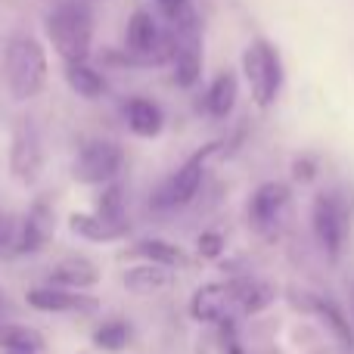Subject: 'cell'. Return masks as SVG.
<instances>
[{
    "mask_svg": "<svg viewBox=\"0 0 354 354\" xmlns=\"http://www.w3.org/2000/svg\"><path fill=\"white\" fill-rule=\"evenodd\" d=\"M3 84L12 100H35L47 84V50L31 35H12L3 50Z\"/></svg>",
    "mask_w": 354,
    "mask_h": 354,
    "instance_id": "6da1fadb",
    "label": "cell"
},
{
    "mask_svg": "<svg viewBox=\"0 0 354 354\" xmlns=\"http://www.w3.org/2000/svg\"><path fill=\"white\" fill-rule=\"evenodd\" d=\"M47 37L62 62H81L91 56L93 12L84 0H59L47 12Z\"/></svg>",
    "mask_w": 354,
    "mask_h": 354,
    "instance_id": "7a4b0ae2",
    "label": "cell"
},
{
    "mask_svg": "<svg viewBox=\"0 0 354 354\" xmlns=\"http://www.w3.org/2000/svg\"><path fill=\"white\" fill-rule=\"evenodd\" d=\"M243 75L249 81L255 106L268 109V106L277 103L280 87H283V62L274 44L264 41V37H255L243 53Z\"/></svg>",
    "mask_w": 354,
    "mask_h": 354,
    "instance_id": "3957f363",
    "label": "cell"
},
{
    "mask_svg": "<svg viewBox=\"0 0 354 354\" xmlns=\"http://www.w3.org/2000/svg\"><path fill=\"white\" fill-rule=\"evenodd\" d=\"M124 47L143 66H159V62L171 59V47L174 37L165 35L159 28V22L153 19V12L137 10L134 16L128 19V31H124Z\"/></svg>",
    "mask_w": 354,
    "mask_h": 354,
    "instance_id": "277c9868",
    "label": "cell"
},
{
    "mask_svg": "<svg viewBox=\"0 0 354 354\" xmlns=\"http://www.w3.org/2000/svg\"><path fill=\"white\" fill-rule=\"evenodd\" d=\"M171 62L177 87H193L202 75V31L196 12H187L177 22H171Z\"/></svg>",
    "mask_w": 354,
    "mask_h": 354,
    "instance_id": "5b68a950",
    "label": "cell"
},
{
    "mask_svg": "<svg viewBox=\"0 0 354 354\" xmlns=\"http://www.w3.org/2000/svg\"><path fill=\"white\" fill-rule=\"evenodd\" d=\"M124 165V149L115 140H91L78 149L72 162V177L81 183H112Z\"/></svg>",
    "mask_w": 354,
    "mask_h": 354,
    "instance_id": "8992f818",
    "label": "cell"
},
{
    "mask_svg": "<svg viewBox=\"0 0 354 354\" xmlns=\"http://www.w3.org/2000/svg\"><path fill=\"white\" fill-rule=\"evenodd\" d=\"M311 224L317 233L324 252L330 255V261H339L345 245V233H348V218H345V208L339 205L336 196L320 193L314 199V212H311Z\"/></svg>",
    "mask_w": 354,
    "mask_h": 354,
    "instance_id": "52a82bcc",
    "label": "cell"
},
{
    "mask_svg": "<svg viewBox=\"0 0 354 354\" xmlns=\"http://www.w3.org/2000/svg\"><path fill=\"white\" fill-rule=\"evenodd\" d=\"M218 149V143H208V147H202V149H196L193 156H189L187 162H183L180 168L171 174V180L162 187V193H159V202L162 205H168V208H177V205H187L189 199H193L196 193H199V187H202V174H205V162H208V156Z\"/></svg>",
    "mask_w": 354,
    "mask_h": 354,
    "instance_id": "ba28073f",
    "label": "cell"
},
{
    "mask_svg": "<svg viewBox=\"0 0 354 354\" xmlns=\"http://www.w3.org/2000/svg\"><path fill=\"white\" fill-rule=\"evenodd\" d=\"M28 305L44 314H93L100 311V299L87 295L81 289H66V286H37L31 289Z\"/></svg>",
    "mask_w": 354,
    "mask_h": 354,
    "instance_id": "9c48e42d",
    "label": "cell"
},
{
    "mask_svg": "<svg viewBox=\"0 0 354 354\" xmlns=\"http://www.w3.org/2000/svg\"><path fill=\"white\" fill-rule=\"evenodd\" d=\"M10 168L22 183H35L44 168V147L37 124L22 122L12 134V149H10Z\"/></svg>",
    "mask_w": 354,
    "mask_h": 354,
    "instance_id": "30bf717a",
    "label": "cell"
},
{
    "mask_svg": "<svg viewBox=\"0 0 354 354\" xmlns=\"http://www.w3.org/2000/svg\"><path fill=\"white\" fill-rule=\"evenodd\" d=\"M289 196L292 193H289L286 183H280V180L261 183V187L255 189V196H252V202H249V218L255 221L258 227H270L283 212H286Z\"/></svg>",
    "mask_w": 354,
    "mask_h": 354,
    "instance_id": "8fae6325",
    "label": "cell"
},
{
    "mask_svg": "<svg viewBox=\"0 0 354 354\" xmlns=\"http://www.w3.org/2000/svg\"><path fill=\"white\" fill-rule=\"evenodd\" d=\"M53 227H56V221H53V212H50V202L47 199L35 202L22 224L16 249L19 252H41L44 245L50 243V236H53Z\"/></svg>",
    "mask_w": 354,
    "mask_h": 354,
    "instance_id": "7c38bea8",
    "label": "cell"
},
{
    "mask_svg": "<svg viewBox=\"0 0 354 354\" xmlns=\"http://www.w3.org/2000/svg\"><path fill=\"white\" fill-rule=\"evenodd\" d=\"M122 283H124V289H128V292L149 295V292H162V289L171 286L174 274H171V268H165V264L147 261V264H137V268L124 270Z\"/></svg>",
    "mask_w": 354,
    "mask_h": 354,
    "instance_id": "4fadbf2b",
    "label": "cell"
},
{
    "mask_svg": "<svg viewBox=\"0 0 354 354\" xmlns=\"http://www.w3.org/2000/svg\"><path fill=\"white\" fill-rule=\"evenodd\" d=\"M68 230L75 236L87 239V243H115L128 233V224H118V221H109L103 214H72L68 218Z\"/></svg>",
    "mask_w": 354,
    "mask_h": 354,
    "instance_id": "5bb4252c",
    "label": "cell"
},
{
    "mask_svg": "<svg viewBox=\"0 0 354 354\" xmlns=\"http://www.w3.org/2000/svg\"><path fill=\"white\" fill-rule=\"evenodd\" d=\"M124 118H128L131 134L143 137V140H149V137H159L162 124H165V115H162V109L153 103V100H147V97L128 100V106H124Z\"/></svg>",
    "mask_w": 354,
    "mask_h": 354,
    "instance_id": "9a60e30c",
    "label": "cell"
},
{
    "mask_svg": "<svg viewBox=\"0 0 354 354\" xmlns=\"http://www.w3.org/2000/svg\"><path fill=\"white\" fill-rule=\"evenodd\" d=\"M100 280V268L87 258H62L53 270H50V283L53 286H66V289H87L97 286Z\"/></svg>",
    "mask_w": 354,
    "mask_h": 354,
    "instance_id": "2e32d148",
    "label": "cell"
},
{
    "mask_svg": "<svg viewBox=\"0 0 354 354\" xmlns=\"http://www.w3.org/2000/svg\"><path fill=\"white\" fill-rule=\"evenodd\" d=\"M236 97H239V81L233 72H221L218 78L212 81L205 93V109L212 118H227L236 106Z\"/></svg>",
    "mask_w": 354,
    "mask_h": 354,
    "instance_id": "e0dca14e",
    "label": "cell"
},
{
    "mask_svg": "<svg viewBox=\"0 0 354 354\" xmlns=\"http://www.w3.org/2000/svg\"><path fill=\"white\" fill-rule=\"evenodd\" d=\"M66 81H68V87L84 100H100L106 93V78L97 72V68L87 66V59L66 62Z\"/></svg>",
    "mask_w": 354,
    "mask_h": 354,
    "instance_id": "ac0fdd59",
    "label": "cell"
},
{
    "mask_svg": "<svg viewBox=\"0 0 354 354\" xmlns=\"http://www.w3.org/2000/svg\"><path fill=\"white\" fill-rule=\"evenodd\" d=\"M131 255L143 258V261L165 264V268H183V264H189L187 252L177 249L171 243H162V239H143V243H137L134 249H131Z\"/></svg>",
    "mask_w": 354,
    "mask_h": 354,
    "instance_id": "d6986e66",
    "label": "cell"
},
{
    "mask_svg": "<svg viewBox=\"0 0 354 354\" xmlns=\"http://www.w3.org/2000/svg\"><path fill=\"white\" fill-rule=\"evenodd\" d=\"M227 311V286H202L193 299V317L196 320H218Z\"/></svg>",
    "mask_w": 354,
    "mask_h": 354,
    "instance_id": "ffe728a7",
    "label": "cell"
},
{
    "mask_svg": "<svg viewBox=\"0 0 354 354\" xmlns=\"http://www.w3.org/2000/svg\"><path fill=\"white\" fill-rule=\"evenodd\" d=\"M233 299L239 301V308H243L245 314H258L270 305L274 289H270L268 283H236V286H233Z\"/></svg>",
    "mask_w": 354,
    "mask_h": 354,
    "instance_id": "44dd1931",
    "label": "cell"
},
{
    "mask_svg": "<svg viewBox=\"0 0 354 354\" xmlns=\"http://www.w3.org/2000/svg\"><path fill=\"white\" fill-rule=\"evenodd\" d=\"M0 348L12 351V348H31V351H41L44 342L35 330L28 326H19V324H6L0 320Z\"/></svg>",
    "mask_w": 354,
    "mask_h": 354,
    "instance_id": "7402d4cb",
    "label": "cell"
},
{
    "mask_svg": "<svg viewBox=\"0 0 354 354\" xmlns=\"http://www.w3.org/2000/svg\"><path fill=\"white\" fill-rule=\"evenodd\" d=\"M128 342H131V326L124 320H109V324H103L93 333V345L103 351H122L128 348Z\"/></svg>",
    "mask_w": 354,
    "mask_h": 354,
    "instance_id": "603a6c76",
    "label": "cell"
},
{
    "mask_svg": "<svg viewBox=\"0 0 354 354\" xmlns=\"http://www.w3.org/2000/svg\"><path fill=\"white\" fill-rule=\"evenodd\" d=\"M122 212H124L122 187H115V183H112V187L103 193V199H100V214H103V218H109V221H118V224H128Z\"/></svg>",
    "mask_w": 354,
    "mask_h": 354,
    "instance_id": "cb8c5ba5",
    "label": "cell"
},
{
    "mask_svg": "<svg viewBox=\"0 0 354 354\" xmlns=\"http://www.w3.org/2000/svg\"><path fill=\"white\" fill-rule=\"evenodd\" d=\"M224 252V236L218 230H205L199 236V255L202 258H218Z\"/></svg>",
    "mask_w": 354,
    "mask_h": 354,
    "instance_id": "d4e9b609",
    "label": "cell"
},
{
    "mask_svg": "<svg viewBox=\"0 0 354 354\" xmlns=\"http://www.w3.org/2000/svg\"><path fill=\"white\" fill-rule=\"evenodd\" d=\"M324 317H326V320H330V324H333V330L339 333V339H342L345 345H354V336H351L348 324H345V317H342V314L336 311V305H330V301H326V305H324Z\"/></svg>",
    "mask_w": 354,
    "mask_h": 354,
    "instance_id": "484cf974",
    "label": "cell"
},
{
    "mask_svg": "<svg viewBox=\"0 0 354 354\" xmlns=\"http://www.w3.org/2000/svg\"><path fill=\"white\" fill-rule=\"evenodd\" d=\"M156 6H159L162 12L168 16V22H177L180 16H187V12H193V3L189 0H153Z\"/></svg>",
    "mask_w": 354,
    "mask_h": 354,
    "instance_id": "4316f807",
    "label": "cell"
},
{
    "mask_svg": "<svg viewBox=\"0 0 354 354\" xmlns=\"http://www.w3.org/2000/svg\"><path fill=\"white\" fill-rule=\"evenodd\" d=\"M6 239H10V224L0 221V245H6Z\"/></svg>",
    "mask_w": 354,
    "mask_h": 354,
    "instance_id": "83f0119b",
    "label": "cell"
},
{
    "mask_svg": "<svg viewBox=\"0 0 354 354\" xmlns=\"http://www.w3.org/2000/svg\"><path fill=\"white\" fill-rule=\"evenodd\" d=\"M6 354H41V351H31V348H12V351H6Z\"/></svg>",
    "mask_w": 354,
    "mask_h": 354,
    "instance_id": "f1b7e54d",
    "label": "cell"
},
{
    "mask_svg": "<svg viewBox=\"0 0 354 354\" xmlns=\"http://www.w3.org/2000/svg\"><path fill=\"white\" fill-rule=\"evenodd\" d=\"M230 354H243V351H239V348H236V345H230Z\"/></svg>",
    "mask_w": 354,
    "mask_h": 354,
    "instance_id": "f546056e",
    "label": "cell"
},
{
    "mask_svg": "<svg viewBox=\"0 0 354 354\" xmlns=\"http://www.w3.org/2000/svg\"><path fill=\"white\" fill-rule=\"evenodd\" d=\"M0 317H3V299H0Z\"/></svg>",
    "mask_w": 354,
    "mask_h": 354,
    "instance_id": "4dcf8cb0",
    "label": "cell"
}]
</instances>
